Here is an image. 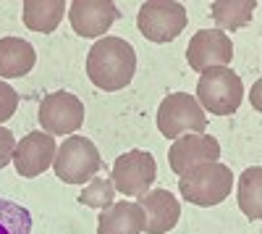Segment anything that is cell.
<instances>
[{
    "mask_svg": "<svg viewBox=\"0 0 262 234\" xmlns=\"http://www.w3.org/2000/svg\"><path fill=\"white\" fill-rule=\"evenodd\" d=\"M231 189H233L231 168L217 161L194 166L179 177V192L191 205H202V208L217 205L231 195Z\"/></svg>",
    "mask_w": 262,
    "mask_h": 234,
    "instance_id": "obj_2",
    "label": "cell"
},
{
    "mask_svg": "<svg viewBox=\"0 0 262 234\" xmlns=\"http://www.w3.org/2000/svg\"><path fill=\"white\" fill-rule=\"evenodd\" d=\"M137 53L121 37H100L86 55V76L102 92H118L134 79Z\"/></svg>",
    "mask_w": 262,
    "mask_h": 234,
    "instance_id": "obj_1",
    "label": "cell"
},
{
    "mask_svg": "<svg viewBox=\"0 0 262 234\" xmlns=\"http://www.w3.org/2000/svg\"><path fill=\"white\" fill-rule=\"evenodd\" d=\"M217 158H221V142L212 134H184L179 140H173L170 150H168L170 171H176L179 177L194 166L212 163Z\"/></svg>",
    "mask_w": 262,
    "mask_h": 234,
    "instance_id": "obj_12",
    "label": "cell"
},
{
    "mask_svg": "<svg viewBox=\"0 0 262 234\" xmlns=\"http://www.w3.org/2000/svg\"><path fill=\"white\" fill-rule=\"evenodd\" d=\"M18 108V92L11 87V84L0 82V126H3V121H8Z\"/></svg>",
    "mask_w": 262,
    "mask_h": 234,
    "instance_id": "obj_21",
    "label": "cell"
},
{
    "mask_svg": "<svg viewBox=\"0 0 262 234\" xmlns=\"http://www.w3.org/2000/svg\"><path fill=\"white\" fill-rule=\"evenodd\" d=\"M186 61L200 74L215 66H228L233 61V45L221 29H200L186 48Z\"/></svg>",
    "mask_w": 262,
    "mask_h": 234,
    "instance_id": "obj_9",
    "label": "cell"
},
{
    "mask_svg": "<svg viewBox=\"0 0 262 234\" xmlns=\"http://www.w3.org/2000/svg\"><path fill=\"white\" fill-rule=\"evenodd\" d=\"M102 168V158L100 150L95 147L92 140L71 134L66 140L53 161V171L60 182L66 184H84L90 182L92 177H97V171Z\"/></svg>",
    "mask_w": 262,
    "mask_h": 234,
    "instance_id": "obj_5",
    "label": "cell"
},
{
    "mask_svg": "<svg viewBox=\"0 0 262 234\" xmlns=\"http://www.w3.org/2000/svg\"><path fill=\"white\" fill-rule=\"evenodd\" d=\"M13 150H16L13 132L6 129V126H0V168H6L13 161Z\"/></svg>",
    "mask_w": 262,
    "mask_h": 234,
    "instance_id": "obj_22",
    "label": "cell"
},
{
    "mask_svg": "<svg viewBox=\"0 0 262 234\" xmlns=\"http://www.w3.org/2000/svg\"><path fill=\"white\" fill-rule=\"evenodd\" d=\"M259 184H262V168L252 166L238 179V205L249 221H257L262 216V200H259Z\"/></svg>",
    "mask_w": 262,
    "mask_h": 234,
    "instance_id": "obj_18",
    "label": "cell"
},
{
    "mask_svg": "<svg viewBox=\"0 0 262 234\" xmlns=\"http://www.w3.org/2000/svg\"><path fill=\"white\" fill-rule=\"evenodd\" d=\"M63 11H66L63 0H27L24 8H21V18H24L27 29L39 32V34H50L58 29Z\"/></svg>",
    "mask_w": 262,
    "mask_h": 234,
    "instance_id": "obj_16",
    "label": "cell"
},
{
    "mask_svg": "<svg viewBox=\"0 0 262 234\" xmlns=\"http://www.w3.org/2000/svg\"><path fill=\"white\" fill-rule=\"evenodd\" d=\"M58 145L53 140V134L48 132H29L27 137H21V142H16L13 150V166L18 177L24 179H34L42 171H48L55 161Z\"/></svg>",
    "mask_w": 262,
    "mask_h": 234,
    "instance_id": "obj_10",
    "label": "cell"
},
{
    "mask_svg": "<svg viewBox=\"0 0 262 234\" xmlns=\"http://www.w3.org/2000/svg\"><path fill=\"white\" fill-rule=\"evenodd\" d=\"M144 216L137 203H113L97 216V234H142Z\"/></svg>",
    "mask_w": 262,
    "mask_h": 234,
    "instance_id": "obj_15",
    "label": "cell"
},
{
    "mask_svg": "<svg viewBox=\"0 0 262 234\" xmlns=\"http://www.w3.org/2000/svg\"><path fill=\"white\" fill-rule=\"evenodd\" d=\"M186 21H189V13H186V8L181 3L152 0V3H144L139 8L137 27L149 42L165 45V42L176 40L186 29Z\"/></svg>",
    "mask_w": 262,
    "mask_h": 234,
    "instance_id": "obj_6",
    "label": "cell"
},
{
    "mask_svg": "<svg viewBox=\"0 0 262 234\" xmlns=\"http://www.w3.org/2000/svg\"><path fill=\"white\" fill-rule=\"evenodd\" d=\"M257 3L254 0H217V3L210 6V13H212V21L217 24V29H242L252 21V13H254Z\"/></svg>",
    "mask_w": 262,
    "mask_h": 234,
    "instance_id": "obj_17",
    "label": "cell"
},
{
    "mask_svg": "<svg viewBox=\"0 0 262 234\" xmlns=\"http://www.w3.org/2000/svg\"><path fill=\"white\" fill-rule=\"evenodd\" d=\"M244 100V84L228 66H215L200 74L196 82V103L215 116H231Z\"/></svg>",
    "mask_w": 262,
    "mask_h": 234,
    "instance_id": "obj_3",
    "label": "cell"
},
{
    "mask_svg": "<svg viewBox=\"0 0 262 234\" xmlns=\"http://www.w3.org/2000/svg\"><path fill=\"white\" fill-rule=\"evenodd\" d=\"M37 63V53L32 42L21 37H0V76L18 79L27 76Z\"/></svg>",
    "mask_w": 262,
    "mask_h": 234,
    "instance_id": "obj_14",
    "label": "cell"
},
{
    "mask_svg": "<svg viewBox=\"0 0 262 234\" xmlns=\"http://www.w3.org/2000/svg\"><path fill=\"white\" fill-rule=\"evenodd\" d=\"M37 119L48 134H74L84 124V103L66 90L50 92L42 98Z\"/></svg>",
    "mask_w": 262,
    "mask_h": 234,
    "instance_id": "obj_8",
    "label": "cell"
},
{
    "mask_svg": "<svg viewBox=\"0 0 262 234\" xmlns=\"http://www.w3.org/2000/svg\"><path fill=\"white\" fill-rule=\"evenodd\" d=\"M158 129L168 140H179L184 134H205L207 116L194 95L170 92L158 108Z\"/></svg>",
    "mask_w": 262,
    "mask_h": 234,
    "instance_id": "obj_4",
    "label": "cell"
},
{
    "mask_svg": "<svg viewBox=\"0 0 262 234\" xmlns=\"http://www.w3.org/2000/svg\"><path fill=\"white\" fill-rule=\"evenodd\" d=\"M0 234H32V216L24 205L0 198Z\"/></svg>",
    "mask_w": 262,
    "mask_h": 234,
    "instance_id": "obj_19",
    "label": "cell"
},
{
    "mask_svg": "<svg viewBox=\"0 0 262 234\" xmlns=\"http://www.w3.org/2000/svg\"><path fill=\"white\" fill-rule=\"evenodd\" d=\"M116 195L118 192H116L113 182L107 179V177H92L90 184L84 187V192L79 195V203L81 205H90V208L105 210V208H111L116 203Z\"/></svg>",
    "mask_w": 262,
    "mask_h": 234,
    "instance_id": "obj_20",
    "label": "cell"
},
{
    "mask_svg": "<svg viewBox=\"0 0 262 234\" xmlns=\"http://www.w3.org/2000/svg\"><path fill=\"white\" fill-rule=\"evenodd\" d=\"M137 205L142 208L144 216V231L147 234H168L179 224L181 205L168 189H152L137 198Z\"/></svg>",
    "mask_w": 262,
    "mask_h": 234,
    "instance_id": "obj_13",
    "label": "cell"
},
{
    "mask_svg": "<svg viewBox=\"0 0 262 234\" xmlns=\"http://www.w3.org/2000/svg\"><path fill=\"white\" fill-rule=\"evenodd\" d=\"M118 18L121 11L111 0H74L69 8V21L79 37H102Z\"/></svg>",
    "mask_w": 262,
    "mask_h": 234,
    "instance_id": "obj_11",
    "label": "cell"
},
{
    "mask_svg": "<svg viewBox=\"0 0 262 234\" xmlns=\"http://www.w3.org/2000/svg\"><path fill=\"white\" fill-rule=\"evenodd\" d=\"M155 177H158V166H155L152 153L147 150H128L118 155L113 163V171H111V182L116 187V192L137 195V198L149 192Z\"/></svg>",
    "mask_w": 262,
    "mask_h": 234,
    "instance_id": "obj_7",
    "label": "cell"
}]
</instances>
